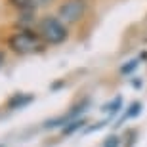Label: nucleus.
Returning a JSON list of instances; mask_svg holds the SVG:
<instances>
[{
  "label": "nucleus",
  "instance_id": "9b49d317",
  "mask_svg": "<svg viewBox=\"0 0 147 147\" xmlns=\"http://www.w3.org/2000/svg\"><path fill=\"white\" fill-rule=\"evenodd\" d=\"M103 147H119V138H115V136H111L107 142H105V145Z\"/></svg>",
  "mask_w": 147,
  "mask_h": 147
},
{
  "label": "nucleus",
  "instance_id": "39448f33",
  "mask_svg": "<svg viewBox=\"0 0 147 147\" xmlns=\"http://www.w3.org/2000/svg\"><path fill=\"white\" fill-rule=\"evenodd\" d=\"M33 99H34V96H31V94H16V96L8 101V107H10V109H21V107L29 105Z\"/></svg>",
  "mask_w": 147,
  "mask_h": 147
},
{
  "label": "nucleus",
  "instance_id": "ddd939ff",
  "mask_svg": "<svg viewBox=\"0 0 147 147\" xmlns=\"http://www.w3.org/2000/svg\"><path fill=\"white\" fill-rule=\"evenodd\" d=\"M0 147H2V145H0Z\"/></svg>",
  "mask_w": 147,
  "mask_h": 147
},
{
  "label": "nucleus",
  "instance_id": "7ed1b4c3",
  "mask_svg": "<svg viewBox=\"0 0 147 147\" xmlns=\"http://www.w3.org/2000/svg\"><path fill=\"white\" fill-rule=\"evenodd\" d=\"M84 16V0H67L59 6V19L65 23H76Z\"/></svg>",
  "mask_w": 147,
  "mask_h": 147
},
{
  "label": "nucleus",
  "instance_id": "6e6552de",
  "mask_svg": "<svg viewBox=\"0 0 147 147\" xmlns=\"http://www.w3.org/2000/svg\"><path fill=\"white\" fill-rule=\"evenodd\" d=\"M120 103H122V99H120V98H115V101H113V103H109V105H105L103 111H107V113L113 115V113H117V111H119Z\"/></svg>",
  "mask_w": 147,
  "mask_h": 147
},
{
  "label": "nucleus",
  "instance_id": "423d86ee",
  "mask_svg": "<svg viewBox=\"0 0 147 147\" xmlns=\"http://www.w3.org/2000/svg\"><path fill=\"white\" fill-rule=\"evenodd\" d=\"M82 124H84V120H73V122L67 126V128H63V136H69V134H73V132L78 130Z\"/></svg>",
  "mask_w": 147,
  "mask_h": 147
},
{
  "label": "nucleus",
  "instance_id": "f8f14e48",
  "mask_svg": "<svg viewBox=\"0 0 147 147\" xmlns=\"http://www.w3.org/2000/svg\"><path fill=\"white\" fill-rule=\"evenodd\" d=\"M2 63H4V54L0 52V65H2Z\"/></svg>",
  "mask_w": 147,
  "mask_h": 147
},
{
  "label": "nucleus",
  "instance_id": "9d476101",
  "mask_svg": "<svg viewBox=\"0 0 147 147\" xmlns=\"http://www.w3.org/2000/svg\"><path fill=\"white\" fill-rule=\"evenodd\" d=\"M136 67H138V61L136 59H134V61H128V65L122 67V69H120V73H122V75H128V73H132Z\"/></svg>",
  "mask_w": 147,
  "mask_h": 147
},
{
  "label": "nucleus",
  "instance_id": "0eeeda50",
  "mask_svg": "<svg viewBox=\"0 0 147 147\" xmlns=\"http://www.w3.org/2000/svg\"><path fill=\"white\" fill-rule=\"evenodd\" d=\"M10 2H11V6H16L19 10H27V8H31L34 4V0H10Z\"/></svg>",
  "mask_w": 147,
  "mask_h": 147
},
{
  "label": "nucleus",
  "instance_id": "20e7f679",
  "mask_svg": "<svg viewBox=\"0 0 147 147\" xmlns=\"http://www.w3.org/2000/svg\"><path fill=\"white\" fill-rule=\"evenodd\" d=\"M84 105H86V103H82V105H78V107H75V109L69 111L67 115H61V117H57V119H54V120H48L44 126H46V128H54V126H59V124H67L69 120H73L76 115H80L82 111H84Z\"/></svg>",
  "mask_w": 147,
  "mask_h": 147
},
{
  "label": "nucleus",
  "instance_id": "f03ea898",
  "mask_svg": "<svg viewBox=\"0 0 147 147\" xmlns=\"http://www.w3.org/2000/svg\"><path fill=\"white\" fill-rule=\"evenodd\" d=\"M38 34L48 44H61L67 38V29L57 17H44L38 25Z\"/></svg>",
  "mask_w": 147,
  "mask_h": 147
},
{
  "label": "nucleus",
  "instance_id": "f257e3e1",
  "mask_svg": "<svg viewBox=\"0 0 147 147\" xmlns=\"http://www.w3.org/2000/svg\"><path fill=\"white\" fill-rule=\"evenodd\" d=\"M8 46H10L16 54L27 55V54H33V52L42 50L44 42H42V36L38 33H33V31H19V33H13L8 38Z\"/></svg>",
  "mask_w": 147,
  "mask_h": 147
},
{
  "label": "nucleus",
  "instance_id": "1a4fd4ad",
  "mask_svg": "<svg viewBox=\"0 0 147 147\" xmlns=\"http://www.w3.org/2000/svg\"><path fill=\"white\" fill-rule=\"evenodd\" d=\"M140 109H142V105L140 103H132V107H130V111L122 117V120H126V119H132V117H136L138 113H140Z\"/></svg>",
  "mask_w": 147,
  "mask_h": 147
}]
</instances>
